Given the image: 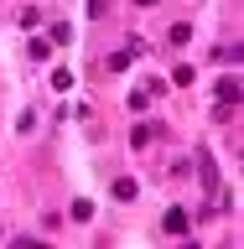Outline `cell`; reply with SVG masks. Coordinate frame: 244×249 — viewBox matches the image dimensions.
Listing matches in <instances>:
<instances>
[{
    "label": "cell",
    "mask_w": 244,
    "mask_h": 249,
    "mask_svg": "<svg viewBox=\"0 0 244 249\" xmlns=\"http://www.w3.org/2000/svg\"><path fill=\"white\" fill-rule=\"evenodd\" d=\"M0 233H5V229H0Z\"/></svg>",
    "instance_id": "obj_11"
},
{
    "label": "cell",
    "mask_w": 244,
    "mask_h": 249,
    "mask_svg": "<svg viewBox=\"0 0 244 249\" xmlns=\"http://www.w3.org/2000/svg\"><path fill=\"white\" fill-rule=\"evenodd\" d=\"M68 36H73V26H68V21H57V26H52V47H62Z\"/></svg>",
    "instance_id": "obj_8"
},
{
    "label": "cell",
    "mask_w": 244,
    "mask_h": 249,
    "mask_svg": "<svg viewBox=\"0 0 244 249\" xmlns=\"http://www.w3.org/2000/svg\"><path fill=\"white\" fill-rule=\"evenodd\" d=\"M151 140H156V124H140L135 135H130V145H151Z\"/></svg>",
    "instance_id": "obj_6"
},
{
    "label": "cell",
    "mask_w": 244,
    "mask_h": 249,
    "mask_svg": "<svg viewBox=\"0 0 244 249\" xmlns=\"http://www.w3.org/2000/svg\"><path fill=\"white\" fill-rule=\"evenodd\" d=\"M52 89L68 93V89H73V73H68V68H57V73H52Z\"/></svg>",
    "instance_id": "obj_5"
},
{
    "label": "cell",
    "mask_w": 244,
    "mask_h": 249,
    "mask_svg": "<svg viewBox=\"0 0 244 249\" xmlns=\"http://www.w3.org/2000/svg\"><path fill=\"white\" fill-rule=\"evenodd\" d=\"M167 233H187V213H182V208H171V213H167Z\"/></svg>",
    "instance_id": "obj_4"
},
{
    "label": "cell",
    "mask_w": 244,
    "mask_h": 249,
    "mask_svg": "<svg viewBox=\"0 0 244 249\" xmlns=\"http://www.w3.org/2000/svg\"><path fill=\"white\" fill-rule=\"evenodd\" d=\"M218 104H224V109L239 104V78H224V83H218Z\"/></svg>",
    "instance_id": "obj_2"
},
{
    "label": "cell",
    "mask_w": 244,
    "mask_h": 249,
    "mask_svg": "<svg viewBox=\"0 0 244 249\" xmlns=\"http://www.w3.org/2000/svg\"><path fill=\"white\" fill-rule=\"evenodd\" d=\"M135 5H156V0H135Z\"/></svg>",
    "instance_id": "obj_10"
},
{
    "label": "cell",
    "mask_w": 244,
    "mask_h": 249,
    "mask_svg": "<svg viewBox=\"0 0 244 249\" xmlns=\"http://www.w3.org/2000/svg\"><path fill=\"white\" fill-rule=\"evenodd\" d=\"M135 52H140V42L130 36V47H120V52H109V68H114V73H125V68L135 62Z\"/></svg>",
    "instance_id": "obj_1"
},
{
    "label": "cell",
    "mask_w": 244,
    "mask_h": 249,
    "mask_svg": "<svg viewBox=\"0 0 244 249\" xmlns=\"http://www.w3.org/2000/svg\"><path fill=\"white\" fill-rule=\"evenodd\" d=\"M135 192H140V187L130 182V177H114V197H120V202H135Z\"/></svg>",
    "instance_id": "obj_3"
},
{
    "label": "cell",
    "mask_w": 244,
    "mask_h": 249,
    "mask_svg": "<svg viewBox=\"0 0 244 249\" xmlns=\"http://www.w3.org/2000/svg\"><path fill=\"white\" fill-rule=\"evenodd\" d=\"M16 249H47V244H37V239H21V244H16Z\"/></svg>",
    "instance_id": "obj_9"
},
{
    "label": "cell",
    "mask_w": 244,
    "mask_h": 249,
    "mask_svg": "<svg viewBox=\"0 0 244 249\" xmlns=\"http://www.w3.org/2000/svg\"><path fill=\"white\" fill-rule=\"evenodd\" d=\"M73 218H78V223H89V218H94V202L78 197V202H73Z\"/></svg>",
    "instance_id": "obj_7"
}]
</instances>
